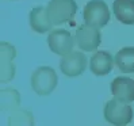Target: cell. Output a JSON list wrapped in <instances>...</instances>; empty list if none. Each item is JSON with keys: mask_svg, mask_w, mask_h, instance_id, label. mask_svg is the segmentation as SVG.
<instances>
[{"mask_svg": "<svg viewBox=\"0 0 134 126\" xmlns=\"http://www.w3.org/2000/svg\"><path fill=\"white\" fill-rule=\"evenodd\" d=\"M15 48L10 43H2V81H10L15 76V68L12 65V58L15 57Z\"/></svg>", "mask_w": 134, "mask_h": 126, "instance_id": "11", "label": "cell"}, {"mask_svg": "<svg viewBox=\"0 0 134 126\" xmlns=\"http://www.w3.org/2000/svg\"><path fill=\"white\" fill-rule=\"evenodd\" d=\"M104 118L111 125H127L133 119V108L127 103L114 98L104 106Z\"/></svg>", "mask_w": 134, "mask_h": 126, "instance_id": "4", "label": "cell"}, {"mask_svg": "<svg viewBox=\"0 0 134 126\" xmlns=\"http://www.w3.org/2000/svg\"><path fill=\"white\" fill-rule=\"evenodd\" d=\"M84 23L93 27H104L110 20V10L103 0H91L84 7Z\"/></svg>", "mask_w": 134, "mask_h": 126, "instance_id": "3", "label": "cell"}, {"mask_svg": "<svg viewBox=\"0 0 134 126\" xmlns=\"http://www.w3.org/2000/svg\"><path fill=\"white\" fill-rule=\"evenodd\" d=\"M111 92L115 99L130 103L134 100V80L125 76L114 79L111 83Z\"/></svg>", "mask_w": 134, "mask_h": 126, "instance_id": "8", "label": "cell"}, {"mask_svg": "<svg viewBox=\"0 0 134 126\" xmlns=\"http://www.w3.org/2000/svg\"><path fill=\"white\" fill-rule=\"evenodd\" d=\"M75 41L81 50L93 52L99 48V45L102 42V34L98 27H93L91 25L84 23V25L77 27Z\"/></svg>", "mask_w": 134, "mask_h": 126, "instance_id": "5", "label": "cell"}, {"mask_svg": "<svg viewBox=\"0 0 134 126\" xmlns=\"http://www.w3.org/2000/svg\"><path fill=\"white\" fill-rule=\"evenodd\" d=\"M30 26L37 33L43 34L46 31L52 30L54 25L52 23L49 15H48V10L45 7L38 6L31 10V12H30Z\"/></svg>", "mask_w": 134, "mask_h": 126, "instance_id": "10", "label": "cell"}, {"mask_svg": "<svg viewBox=\"0 0 134 126\" xmlns=\"http://www.w3.org/2000/svg\"><path fill=\"white\" fill-rule=\"evenodd\" d=\"M87 68V57L81 52H70L62 56L60 61V69L65 76H80Z\"/></svg>", "mask_w": 134, "mask_h": 126, "instance_id": "6", "label": "cell"}, {"mask_svg": "<svg viewBox=\"0 0 134 126\" xmlns=\"http://www.w3.org/2000/svg\"><path fill=\"white\" fill-rule=\"evenodd\" d=\"M113 8L119 22L125 25H134V0H115Z\"/></svg>", "mask_w": 134, "mask_h": 126, "instance_id": "12", "label": "cell"}, {"mask_svg": "<svg viewBox=\"0 0 134 126\" xmlns=\"http://www.w3.org/2000/svg\"><path fill=\"white\" fill-rule=\"evenodd\" d=\"M48 15L54 26L69 22L77 11V4L75 0H50L48 7Z\"/></svg>", "mask_w": 134, "mask_h": 126, "instance_id": "2", "label": "cell"}, {"mask_svg": "<svg viewBox=\"0 0 134 126\" xmlns=\"http://www.w3.org/2000/svg\"><path fill=\"white\" fill-rule=\"evenodd\" d=\"M58 77L56 70L50 67H39L31 75V87L41 96H48L57 87Z\"/></svg>", "mask_w": 134, "mask_h": 126, "instance_id": "1", "label": "cell"}, {"mask_svg": "<svg viewBox=\"0 0 134 126\" xmlns=\"http://www.w3.org/2000/svg\"><path fill=\"white\" fill-rule=\"evenodd\" d=\"M48 43L53 53L60 54V56H65V54L72 52L75 41L68 30L60 29V30L50 31L48 37Z\"/></svg>", "mask_w": 134, "mask_h": 126, "instance_id": "7", "label": "cell"}, {"mask_svg": "<svg viewBox=\"0 0 134 126\" xmlns=\"http://www.w3.org/2000/svg\"><path fill=\"white\" fill-rule=\"evenodd\" d=\"M115 60L113 56L106 50H99L96 52L90 60V69L93 75L96 76H104L111 72L114 67Z\"/></svg>", "mask_w": 134, "mask_h": 126, "instance_id": "9", "label": "cell"}, {"mask_svg": "<svg viewBox=\"0 0 134 126\" xmlns=\"http://www.w3.org/2000/svg\"><path fill=\"white\" fill-rule=\"evenodd\" d=\"M115 64L122 73H134V48H123L116 53Z\"/></svg>", "mask_w": 134, "mask_h": 126, "instance_id": "13", "label": "cell"}]
</instances>
